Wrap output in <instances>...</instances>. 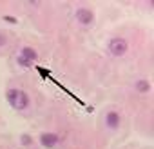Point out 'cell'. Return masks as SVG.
I'll return each mask as SVG.
<instances>
[{
	"instance_id": "6da1fadb",
	"label": "cell",
	"mask_w": 154,
	"mask_h": 149,
	"mask_svg": "<svg viewBox=\"0 0 154 149\" xmlns=\"http://www.w3.org/2000/svg\"><path fill=\"white\" fill-rule=\"evenodd\" d=\"M6 98H8L9 106H11L13 109H17V111H26V109L29 107V104H31L29 95H27L26 91H22V89H17V87H11V89L6 93Z\"/></svg>"
},
{
	"instance_id": "7a4b0ae2",
	"label": "cell",
	"mask_w": 154,
	"mask_h": 149,
	"mask_svg": "<svg viewBox=\"0 0 154 149\" xmlns=\"http://www.w3.org/2000/svg\"><path fill=\"white\" fill-rule=\"evenodd\" d=\"M107 51L112 55V56H123L127 51H129V42L122 36H114L107 42Z\"/></svg>"
},
{
	"instance_id": "3957f363",
	"label": "cell",
	"mask_w": 154,
	"mask_h": 149,
	"mask_svg": "<svg viewBox=\"0 0 154 149\" xmlns=\"http://www.w3.org/2000/svg\"><path fill=\"white\" fill-rule=\"evenodd\" d=\"M36 58H38V53L33 47H29V46H26V47H22L18 51V64L24 65V67H29Z\"/></svg>"
},
{
	"instance_id": "277c9868",
	"label": "cell",
	"mask_w": 154,
	"mask_h": 149,
	"mask_svg": "<svg viewBox=\"0 0 154 149\" xmlns=\"http://www.w3.org/2000/svg\"><path fill=\"white\" fill-rule=\"evenodd\" d=\"M74 17L78 20V24L84 26V27H87V26H91L94 22V13L91 9H87V8H78L76 13H74Z\"/></svg>"
},
{
	"instance_id": "5b68a950",
	"label": "cell",
	"mask_w": 154,
	"mask_h": 149,
	"mask_svg": "<svg viewBox=\"0 0 154 149\" xmlns=\"http://www.w3.org/2000/svg\"><path fill=\"white\" fill-rule=\"evenodd\" d=\"M40 145L45 147V149H53L58 145V135L53 133V131H45L40 135Z\"/></svg>"
},
{
	"instance_id": "8992f818",
	"label": "cell",
	"mask_w": 154,
	"mask_h": 149,
	"mask_svg": "<svg viewBox=\"0 0 154 149\" xmlns=\"http://www.w3.org/2000/svg\"><path fill=\"white\" fill-rule=\"evenodd\" d=\"M120 122H122V118H120V113H116V111H109L107 115H105V125L109 127V129H118L120 127Z\"/></svg>"
},
{
	"instance_id": "52a82bcc",
	"label": "cell",
	"mask_w": 154,
	"mask_h": 149,
	"mask_svg": "<svg viewBox=\"0 0 154 149\" xmlns=\"http://www.w3.org/2000/svg\"><path fill=\"white\" fill-rule=\"evenodd\" d=\"M134 89H136L138 93H149V91H150V82L145 80V78H140V80L134 82Z\"/></svg>"
},
{
	"instance_id": "ba28073f",
	"label": "cell",
	"mask_w": 154,
	"mask_h": 149,
	"mask_svg": "<svg viewBox=\"0 0 154 149\" xmlns=\"http://www.w3.org/2000/svg\"><path fill=\"white\" fill-rule=\"evenodd\" d=\"M6 44H8V35L0 31V47H4Z\"/></svg>"
}]
</instances>
